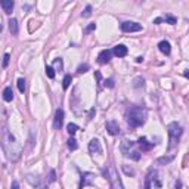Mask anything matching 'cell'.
<instances>
[{"instance_id": "obj_1", "label": "cell", "mask_w": 189, "mask_h": 189, "mask_svg": "<svg viewBox=\"0 0 189 189\" xmlns=\"http://www.w3.org/2000/svg\"><path fill=\"white\" fill-rule=\"evenodd\" d=\"M2 148L5 151L7 160L11 161H17L18 158L21 157V145L18 143V140L15 139V136L7 130V127H3L2 130Z\"/></svg>"}, {"instance_id": "obj_2", "label": "cell", "mask_w": 189, "mask_h": 189, "mask_svg": "<svg viewBox=\"0 0 189 189\" xmlns=\"http://www.w3.org/2000/svg\"><path fill=\"white\" fill-rule=\"evenodd\" d=\"M146 117H148V112L143 106H132L127 112V121L132 127H139L145 124Z\"/></svg>"}, {"instance_id": "obj_3", "label": "cell", "mask_w": 189, "mask_h": 189, "mask_svg": "<svg viewBox=\"0 0 189 189\" xmlns=\"http://www.w3.org/2000/svg\"><path fill=\"white\" fill-rule=\"evenodd\" d=\"M102 173H104V176L108 179V182L111 185V189H124L121 179H120V176H118V173H117V170H115L114 166H108L106 168L102 170Z\"/></svg>"}, {"instance_id": "obj_4", "label": "cell", "mask_w": 189, "mask_h": 189, "mask_svg": "<svg viewBox=\"0 0 189 189\" xmlns=\"http://www.w3.org/2000/svg\"><path fill=\"white\" fill-rule=\"evenodd\" d=\"M167 132H168V136H170V149H172L179 143V139L182 136V127L177 123H170L167 126Z\"/></svg>"}, {"instance_id": "obj_5", "label": "cell", "mask_w": 189, "mask_h": 189, "mask_svg": "<svg viewBox=\"0 0 189 189\" xmlns=\"http://www.w3.org/2000/svg\"><path fill=\"white\" fill-rule=\"evenodd\" d=\"M133 146H134L133 142L124 140L123 145H121V151H123V154H124L126 157L132 158V160H134V161H139V160H140V154H139V151H136Z\"/></svg>"}, {"instance_id": "obj_6", "label": "cell", "mask_w": 189, "mask_h": 189, "mask_svg": "<svg viewBox=\"0 0 189 189\" xmlns=\"http://www.w3.org/2000/svg\"><path fill=\"white\" fill-rule=\"evenodd\" d=\"M121 30L124 33H134V31H140L142 30V25L138 22H132V21H127V22L121 24Z\"/></svg>"}, {"instance_id": "obj_7", "label": "cell", "mask_w": 189, "mask_h": 189, "mask_svg": "<svg viewBox=\"0 0 189 189\" xmlns=\"http://www.w3.org/2000/svg\"><path fill=\"white\" fill-rule=\"evenodd\" d=\"M62 124H64V111L59 108V109H56V112H55V118H53V128H55V130H61Z\"/></svg>"}, {"instance_id": "obj_8", "label": "cell", "mask_w": 189, "mask_h": 189, "mask_svg": "<svg viewBox=\"0 0 189 189\" xmlns=\"http://www.w3.org/2000/svg\"><path fill=\"white\" fill-rule=\"evenodd\" d=\"M111 56H112L111 50H108V49L102 50V52L99 53V56H98V62L102 64V65H105V64H108V62L111 61Z\"/></svg>"}, {"instance_id": "obj_9", "label": "cell", "mask_w": 189, "mask_h": 189, "mask_svg": "<svg viewBox=\"0 0 189 189\" xmlns=\"http://www.w3.org/2000/svg\"><path fill=\"white\" fill-rule=\"evenodd\" d=\"M89 152L90 154H102V146H100V142L98 139H92L89 143Z\"/></svg>"}, {"instance_id": "obj_10", "label": "cell", "mask_w": 189, "mask_h": 189, "mask_svg": "<svg viewBox=\"0 0 189 189\" xmlns=\"http://www.w3.org/2000/svg\"><path fill=\"white\" fill-rule=\"evenodd\" d=\"M111 52L115 56H118V58H124V56L128 53V49L124 45H117V46H114V49H112Z\"/></svg>"}, {"instance_id": "obj_11", "label": "cell", "mask_w": 189, "mask_h": 189, "mask_svg": "<svg viewBox=\"0 0 189 189\" xmlns=\"http://www.w3.org/2000/svg\"><path fill=\"white\" fill-rule=\"evenodd\" d=\"M106 130H108L109 134L115 136V134L120 133V126H118L117 121H108L106 123Z\"/></svg>"}, {"instance_id": "obj_12", "label": "cell", "mask_w": 189, "mask_h": 189, "mask_svg": "<svg viewBox=\"0 0 189 189\" xmlns=\"http://www.w3.org/2000/svg\"><path fill=\"white\" fill-rule=\"evenodd\" d=\"M93 180H94V174H92V173H84L83 176H81V183H80V186L81 188L89 186V185L93 183Z\"/></svg>"}, {"instance_id": "obj_13", "label": "cell", "mask_w": 189, "mask_h": 189, "mask_svg": "<svg viewBox=\"0 0 189 189\" xmlns=\"http://www.w3.org/2000/svg\"><path fill=\"white\" fill-rule=\"evenodd\" d=\"M0 6L3 7L5 13L11 15L12 11H13V6H15V3H13V0H2V2H0Z\"/></svg>"}, {"instance_id": "obj_14", "label": "cell", "mask_w": 189, "mask_h": 189, "mask_svg": "<svg viewBox=\"0 0 189 189\" xmlns=\"http://www.w3.org/2000/svg\"><path fill=\"white\" fill-rule=\"evenodd\" d=\"M158 49H160V52L164 53V55H170V52H172V46H170V43H168L167 40H161V41L158 43Z\"/></svg>"}, {"instance_id": "obj_15", "label": "cell", "mask_w": 189, "mask_h": 189, "mask_svg": "<svg viewBox=\"0 0 189 189\" xmlns=\"http://www.w3.org/2000/svg\"><path fill=\"white\" fill-rule=\"evenodd\" d=\"M9 30H11L12 36H17L18 34V21L15 18H11L9 19Z\"/></svg>"}, {"instance_id": "obj_16", "label": "cell", "mask_w": 189, "mask_h": 189, "mask_svg": "<svg viewBox=\"0 0 189 189\" xmlns=\"http://www.w3.org/2000/svg\"><path fill=\"white\" fill-rule=\"evenodd\" d=\"M3 99H5L6 102H11V100L13 99V92H12V87H6V89L3 90Z\"/></svg>"}, {"instance_id": "obj_17", "label": "cell", "mask_w": 189, "mask_h": 189, "mask_svg": "<svg viewBox=\"0 0 189 189\" xmlns=\"http://www.w3.org/2000/svg\"><path fill=\"white\" fill-rule=\"evenodd\" d=\"M138 143H139V146L142 148V149L148 151L152 148V143H148V140H146V138H140L139 140H138Z\"/></svg>"}, {"instance_id": "obj_18", "label": "cell", "mask_w": 189, "mask_h": 189, "mask_svg": "<svg viewBox=\"0 0 189 189\" xmlns=\"http://www.w3.org/2000/svg\"><path fill=\"white\" fill-rule=\"evenodd\" d=\"M53 70H56V71H62L64 70V62H62L61 58H58V59H55L53 61Z\"/></svg>"}, {"instance_id": "obj_19", "label": "cell", "mask_w": 189, "mask_h": 189, "mask_svg": "<svg viewBox=\"0 0 189 189\" xmlns=\"http://www.w3.org/2000/svg\"><path fill=\"white\" fill-rule=\"evenodd\" d=\"M27 180L30 182V183L33 185V186H39L40 185V179L37 177V176H33V174H28L27 176Z\"/></svg>"}, {"instance_id": "obj_20", "label": "cell", "mask_w": 189, "mask_h": 189, "mask_svg": "<svg viewBox=\"0 0 189 189\" xmlns=\"http://www.w3.org/2000/svg\"><path fill=\"white\" fill-rule=\"evenodd\" d=\"M72 81V77H71V74H67L65 77H64V81H62V87L67 90L68 87H70V84H71Z\"/></svg>"}, {"instance_id": "obj_21", "label": "cell", "mask_w": 189, "mask_h": 189, "mask_svg": "<svg viewBox=\"0 0 189 189\" xmlns=\"http://www.w3.org/2000/svg\"><path fill=\"white\" fill-rule=\"evenodd\" d=\"M67 130H68V133L71 134V136H74L75 132L78 130V126H77V124H74V123H70V124L67 126Z\"/></svg>"}, {"instance_id": "obj_22", "label": "cell", "mask_w": 189, "mask_h": 189, "mask_svg": "<svg viewBox=\"0 0 189 189\" xmlns=\"http://www.w3.org/2000/svg\"><path fill=\"white\" fill-rule=\"evenodd\" d=\"M68 148H70V149L71 151H75L78 148V145H77V140L74 139V138H70V139H68Z\"/></svg>"}, {"instance_id": "obj_23", "label": "cell", "mask_w": 189, "mask_h": 189, "mask_svg": "<svg viewBox=\"0 0 189 189\" xmlns=\"http://www.w3.org/2000/svg\"><path fill=\"white\" fill-rule=\"evenodd\" d=\"M18 89H19L21 93L25 92V80L24 78H18Z\"/></svg>"}, {"instance_id": "obj_24", "label": "cell", "mask_w": 189, "mask_h": 189, "mask_svg": "<svg viewBox=\"0 0 189 189\" xmlns=\"http://www.w3.org/2000/svg\"><path fill=\"white\" fill-rule=\"evenodd\" d=\"M46 75L49 78H55V70L52 67H46Z\"/></svg>"}, {"instance_id": "obj_25", "label": "cell", "mask_w": 189, "mask_h": 189, "mask_svg": "<svg viewBox=\"0 0 189 189\" xmlns=\"http://www.w3.org/2000/svg\"><path fill=\"white\" fill-rule=\"evenodd\" d=\"M90 15H92V6H86L84 12L81 13V17H83V18H89Z\"/></svg>"}, {"instance_id": "obj_26", "label": "cell", "mask_w": 189, "mask_h": 189, "mask_svg": "<svg viewBox=\"0 0 189 189\" xmlns=\"http://www.w3.org/2000/svg\"><path fill=\"white\" fill-rule=\"evenodd\" d=\"M87 70H89V65L87 64H81L80 67H78V74H84V72H87Z\"/></svg>"}, {"instance_id": "obj_27", "label": "cell", "mask_w": 189, "mask_h": 189, "mask_svg": "<svg viewBox=\"0 0 189 189\" xmlns=\"http://www.w3.org/2000/svg\"><path fill=\"white\" fill-rule=\"evenodd\" d=\"M164 21H166L167 24H172V25H174V24L177 22V19H176L174 17H170V15H167V17L164 18Z\"/></svg>"}, {"instance_id": "obj_28", "label": "cell", "mask_w": 189, "mask_h": 189, "mask_svg": "<svg viewBox=\"0 0 189 189\" xmlns=\"http://www.w3.org/2000/svg\"><path fill=\"white\" fill-rule=\"evenodd\" d=\"M104 84H105V87H109V89H112V87L115 86L112 78H108V80H105V83H104Z\"/></svg>"}, {"instance_id": "obj_29", "label": "cell", "mask_w": 189, "mask_h": 189, "mask_svg": "<svg viewBox=\"0 0 189 189\" xmlns=\"http://www.w3.org/2000/svg\"><path fill=\"white\" fill-rule=\"evenodd\" d=\"M56 180V173H55V170H50V173H49V182L52 183V182H55Z\"/></svg>"}, {"instance_id": "obj_30", "label": "cell", "mask_w": 189, "mask_h": 189, "mask_svg": "<svg viewBox=\"0 0 189 189\" xmlns=\"http://www.w3.org/2000/svg\"><path fill=\"white\" fill-rule=\"evenodd\" d=\"M9 59H11V56H9V53H6L5 56H3V67H7L9 65Z\"/></svg>"}, {"instance_id": "obj_31", "label": "cell", "mask_w": 189, "mask_h": 189, "mask_svg": "<svg viewBox=\"0 0 189 189\" xmlns=\"http://www.w3.org/2000/svg\"><path fill=\"white\" fill-rule=\"evenodd\" d=\"M93 30H96V24H90L89 27H86V30H84V33H92Z\"/></svg>"}, {"instance_id": "obj_32", "label": "cell", "mask_w": 189, "mask_h": 189, "mask_svg": "<svg viewBox=\"0 0 189 189\" xmlns=\"http://www.w3.org/2000/svg\"><path fill=\"white\" fill-rule=\"evenodd\" d=\"M11 189H19V183H18L17 180H13V182H12Z\"/></svg>"}, {"instance_id": "obj_33", "label": "cell", "mask_w": 189, "mask_h": 189, "mask_svg": "<svg viewBox=\"0 0 189 189\" xmlns=\"http://www.w3.org/2000/svg\"><path fill=\"white\" fill-rule=\"evenodd\" d=\"M123 170H124V172L127 173V174H132V176H133V174H134V172H133V170H132V168L128 170V168H127V167H126V166H123Z\"/></svg>"}, {"instance_id": "obj_34", "label": "cell", "mask_w": 189, "mask_h": 189, "mask_svg": "<svg viewBox=\"0 0 189 189\" xmlns=\"http://www.w3.org/2000/svg\"><path fill=\"white\" fill-rule=\"evenodd\" d=\"M145 189H151V180L149 179H146V182H145Z\"/></svg>"}, {"instance_id": "obj_35", "label": "cell", "mask_w": 189, "mask_h": 189, "mask_svg": "<svg viewBox=\"0 0 189 189\" xmlns=\"http://www.w3.org/2000/svg\"><path fill=\"white\" fill-rule=\"evenodd\" d=\"M168 161H172V158H161L158 162H168Z\"/></svg>"}, {"instance_id": "obj_36", "label": "cell", "mask_w": 189, "mask_h": 189, "mask_svg": "<svg viewBox=\"0 0 189 189\" xmlns=\"http://www.w3.org/2000/svg\"><path fill=\"white\" fill-rule=\"evenodd\" d=\"M161 21H162V18H157L155 21H154V24H160V22H161Z\"/></svg>"}, {"instance_id": "obj_37", "label": "cell", "mask_w": 189, "mask_h": 189, "mask_svg": "<svg viewBox=\"0 0 189 189\" xmlns=\"http://www.w3.org/2000/svg\"><path fill=\"white\" fill-rule=\"evenodd\" d=\"M94 75H96V78H98V80H100V72L96 71V72H94Z\"/></svg>"}, {"instance_id": "obj_38", "label": "cell", "mask_w": 189, "mask_h": 189, "mask_svg": "<svg viewBox=\"0 0 189 189\" xmlns=\"http://www.w3.org/2000/svg\"><path fill=\"white\" fill-rule=\"evenodd\" d=\"M2 30H3V25H2V24H0V31H2Z\"/></svg>"}]
</instances>
